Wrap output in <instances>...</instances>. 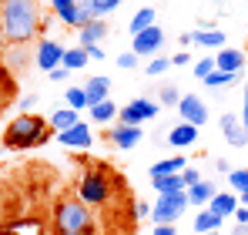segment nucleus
I'll return each mask as SVG.
<instances>
[{"instance_id":"obj_1","label":"nucleus","mask_w":248,"mask_h":235,"mask_svg":"<svg viewBox=\"0 0 248 235\" xmlns=\"http://www.w3.org/2000/svg\"><path fill=\"white\" fill-rule=\"evenodd\" d=\"M0 20H3L7 44H31L34 37H41L44 31V17L37 0H7L0 7Z\"/></svg>"},{"instance_id":"obj_2","label":"nucleus","mask_w":248,"mask_h":235,"mask_svg":"<svg viewBox=\"0 0 248 235\" xmlns=\"http://www.w3.org/2000/svg\"><path fill=\"white\" fill-rule=\"evenodd\" d=\"M50 138V124L41 115H20L14 118L3 131V148L10 151H27V148H37Z\"/></svg>"},{"instance_id":"obj_3","label":"nucleus","mask_w":248,"mask_h":235,"mask_svg":"<svg viewBox=\"0 0 248 235\" xmlns=\"http://www.w3.org/2000/svg\"><path fill=\"white\" fill-rule=\"evenodd\" d=\"M50 225H54V235H91L94 232V215L81 198H64V201H57Z\"/></svg>"},{"instance_id":"obj_4","label":"nucleus","mask_w":248,"mask_h":235,"mask_svg":"<svg viewBox=\"0 0 248 235\" xmlns=\"http://www.w3.org/2000/svg\"><path fill=\"white\" fill-rule=\"evenodd\" d=\"M78 198H81L87 208H101L111 201V175L108 168H91L84 171L81 185H78Z\"/></svg>"},{"instance_id":"obj_5","label":"nucleus","mask_w":248,"mask_h":235,"mask_svg":"<svg viewBox=\"0 0 248 235\" xmlns=\"http://www.w3.org/2000/svg\"><path fill=\"white\" fill-rule=\"evenodd\" d=\"M188 205H191V201H188V188H185V192L158 195V205L151 208V218H155V225H174V222L185 215Z\"/></svg>"},{"instance_id":"obj_6","label":"nucleus","mask_w":248,"mask_h":235,"mask_svg":"<svg viewBox=\"0 0 248 235\" xmlns=\"http://www.w3.org/2000/svg\"><path fill=\"white\" fill-rule=\"evenodd\" d=\"M151 118H158V101H151V98H134L124 108H118V124H138L141 128Z\"/></svg>"},{"instance_id":"obj_7","label":"nucleus","mask_w":248,"mask_h":235,"mask_svg":"<svg viewBox=\"0 0 248 235\" xmlns=\"http://www.w3.org/2000/svg\"><path fill=\"white\" fill-rule=\"evenodd\" d=\"M34 64L41 67V71H57L61 64H64V47L57 44V40H50V37H44L41 44H37V57H34Z\"/></svg>"},{"instance_id":"obj_8","label":"nucleus","mask_w":248,"mask_h":235,"mask_svg":"<svg viewBox=\"0 0 248 235\" xmlns=\"http://www.w3.org/2000/svg\"><path fill=\"white\" fill-rule=\"evenodd\" d=\"M34 57H37V54H31V50H27V44H7L3 61H0V64H3L10 74H24V71L34 64Z\"/></svg>"},{"instance_id":"obj_9","label":"nucleus","mask_w":248,"mask_h":235,"mask_svg":"<svg viewBox=\"0 0 248 235\" xmlns=\"http://www.w3.org/2000/svg\"><path fill=\"white\" fill-rule=\"evenodd\" d=\"M161 44H165V31L155 24V27H148V31L134 34V40H131V50H134L138 57H148V54H158V50H161Z\"/></svg>"},{"instance_id":"obj_10","label":"nucleus","mask_w":248,"mask_h":235,"mask_svg":"<svg viewBox=\"0 0 248 235\" xmlns=\"http://www.w3.org/2000/svg\"><path fill=\"white\" fill-rule=\"evenodd\" d=\"M57 141H61L64 148H78V151H87V148L94 145V131H91V124H87V121H78L74 128L61 131V134H57Z\"/></svg>"},{"instance_id":"obj_11","label":"nucleus","mask_w":248,"mask_h":235,"mask_svg":"<svg viewBox=\"0 0 248 235\" xmlns=\"http://www.w3.org/2000/svg\"><path fill=\"white\" fill-rule=\"evenodd\" d=\"M178 111H181V121L195 124V128H202V124L208 121V104L198 98V94H185V98L178 101Z\"/></svg>"},{"instance_id":"obj_12","label":"nucleus","mask_w":248,"mask_h":235,"mask_svg":"<svg viewBox=\"0 0 248 235\" xmlns=\"http://www.w3.org/2000/svg\"><path fill=\"white\" fill-rule=\"evenodd\" d=\"M218 124H221V134H225V141H228L232 148H245V145H248V131H245V124H242V118H238V115L228 111V115H221Z\"/></svg>"},{"instance_id":"obj_13","label":"nucleus","mask_w":248,"mask_h":235,"mask_svg":"<svg viewBox=\"0 0 248 235\" xmlns=\"http://www.w3.org/2000/svg\"><path fill=\"white\" fill-rule=\"evenodd\" d=\"M108 138H111V145L114 148H121V151H131L144 134H141V128L138 124H114L111 131H108Z\"/></svg>"},{"instance_id":"obj_14","label":"nucleus","mask_w":248,"mask_h":235,"mask_svg":"<svg viewBox=\"0 0 248 235\" xmlns=\"http://www.w3.org/2000/svg\"><path fill=\"white\" fill-rule=\"evenodd\" d=\"M215 67H218V71H228V74H238V71L245 67V54H242L238 47H221L218 57H215Z\"/></svg>"},{"instance_id":"obj_15","label":"nucleus","mask_w":248,"mask_h":235,"mask_svg":"<svg viewBox=\"0 0 248 235\" xmlns=\"http://www.w3.org/2000/svg\"><path fill=\"white\" fill-rule=\"evenodd\" d=\"M104 37H108V24H104V20H91L87 27H81V31H78V47H84V50H87V47L101 44Z\"/></svg>"},{"instance_id":"obj_16","label":"nucleus","mask_w":248,"mask_h":235,"mask_svg":"<svg viewBox=\"0 0 248 235\" xmlns=\"http://www.w3.org/2000/svg\"><path fill=\"white\" fill-rule=\"evenodd\" d=\"M78 10H81L78 0H50V14L67 27H78Z\"/></svg>"},{"instance_id":"obj_17","label":"nucleus","mask_w":248,"mask_h":235,"mask_svg":"<svg viewBox=\"0 0 248 235\" xmlns=\"http://www.w3.org/2000/svg\"><path fill=\"white\" fill-rule=\"evenodd\" d=\"M188 168V161H185V155L178 158H165V161H158V165H151V182H158V178H171V175H181Z\"/></svg>"},{"instance_id":"obj_18","label":"nucleus","mask_w":248,"mask_h":235,"mask_svg":"<svg viewBox=\"0 0 248 235\" xmlns=\"http://www.w3.org/2000/svg\"><path fill=\"white\" fill-rule=\"evenodd\" d=\"M168 141H171L174 148H191V145L198 141V128H195V124H188V121H181L178 128H171Z\"/></svg>"},{"instance_id":"obj_19","label":"nucleus","mask_w":248,"mask_h":235,"mask_svg":"<svg viewBox=\"0 0 248 235\" xmlns=\"http://www.w3.org/2000/svg\"><path fill=\"white\" fill-rule=\"evenodd\" d=\"M84 91H87V104L94 108V104H101V101H108V91H111V81L108 78H91L87 84H84Z\"/></svg>"},{"instance_id":"obj_20","label":"nucleus","mask_w":248,"mask_h":235,"mask_svg":"<svg viewBox=\"0 0 248 235\" xmlns=\"http://www.w3.org/2000/svg\"><path fill=\"white\" fill-rule=\"evenodd\" d=\"M81 118L74 108H57V111H50V131L54 134H61V131H67V128H74Z\"/></svg>"},{"instance_id":"obj_21","label":"nucleus","mask_w":248,"mask_h":235,"mask_svg":"<svg viewBox=\"0 0 248 235\" xmlns=\"http://www.w3.org/2000/svg\"><path fill=\"white\" fill-rule=\"evenodd\" d=\"M208 208H211V212H218L221 218H232V215H235V208H238V198L232 195V192H218V195L208 201Z\"/></svg>"},{"instance_id":"obj_22","label":"nucleus","mask_w":248,"mask_h":235,"mask_svg":"<svg viewBox=\"0 0 248 235\" xmlns=\"http://www.w3.org/2000/svg\"><path fill=\"white\" fill-rule=\"evenodd\" d=\"M221 222H225V218H221L218 212H211V208L205 205V208L198 212V218H195V232H202V235L218 232V229H221Z\"/></svg>"},{"instance_id":"obj_23","label":"nucleus","mask_w":248,"mask_h":235,"mask_svg":"<svg viewBox=\"0 0 248 235\" xmlns=\"http://www.w3.org/2000/svg\"><path fill=\"white\" fill-rule=\"evenodd\" d=\"M215 195H218V188H215L208 178H202L198 185H191V188H188V201H191V205H208Z\"/></svg>"},{"instance_id":"obj_24","label":"nucleus","mask_w":248,"mask_h":235,"mask_svg":"<svg viewBox=\"0 0 248 235\" xmlns=\"http://www.w3.org/2000/svg\"><path fill=\"white\" fill-rule=\"evenodd\" d=\"M191 40L202 44V47H215V50H221V47H225V31H215V27H208V31H195Z\"/></svg>"},{"instance_id":"obj_25","label":"nucleus","mask_w":248,"mask_h":235,"mask_svg":"<svg viewBox=\"0 0 248 235\" xmlns=\"http://www.w3.org/2000/svg\"><path fill=\"white\" fill-rule=\"evenodd\" d=\"M155 24H158V14H155L151 7L138 10V14L131 17V37H134V34H141V31H148V27H155Z\"/></svg>"},{"instance_id":"obj_26","label":"nucleus","mask_w":248,"mask_h":235,"mask_svg":"<svg viewBox=\"0 0 248 235\" xmlns=\"http://www.w3.org/2000/svg\"><path fill=\"white\" fill-rule=\"evenodd\" d=\"M91 111V118L97 121V124H111L114 118H118V104L108 98V101H101V104H94V108H87Z\"/></svg>"},{"instance_id":"obj_27","label":"nucleus","mask_w":248,"mask_h":235,"mask_svg":"<svg viewBox=\"0 0 248 235\" xmlns=\"http://www.w3.org/2000/svg\"><path fill=\"white\" fill-rule=\"evenodd\" d=\"M87 50L84 47H71V50H64V64L61 67H67V71H84L87 67Z\"/></svg>"},{"instance_id":"obj_28","label":"nucleus","mask_w":248,"mask_h":235,"mask_svg":"<svg viewBox=\"0 0 248 235\" xmlns=\"http://www.w3.org/2000/svg\"><path fill=\"white\" fill-rule=\"evenodd\" d=\"M64 101H67V108H74V111H87V108H91V104H87V91H84V87H67Z\"/></svg>"},{"instance_id":"obj_29","label":"nucleus","mask_w":248,"mask_h":235,"mask_svg":"<svg viewBox=\"0 0 248 235\" xmlns=\"http://www.w3.org/2000/svg\"><path fill=\"white\" fill-rule=\"evenodd\" d=\"M158 195H168V192H185V178L181 175H171V178H158L155 182Z\"/></svg>"},{"instance_id":"obj_30","label":"nucleus","mask_w":248,"mask_h":235,"mask_svg":"<svg viewBox=\"0 0 248 235\" xmlns=\"http://www.w3.org/2000/svg\"><path fill=\"white\" fill-rule=\"evenodd\" d=\"M228 182H232V188H235L238 195H245L248 192V168H232Z\"/></svg>"},{"instance_id":"obj_31","label":"nucleus","mask_w":248,"mask_h":235,"mask_svg":"<svg viewBox=\"0 0 248 235\" xmlns=\"http://www.w3.org/2000/svg\"><path fill=\"white\" fill-rule=\"evenodd\" d=\"M235 78H238V74H228V71H211V74L205 78V87H228Z\"/></svg>"},{"instance_id":"obj_32","label":"nucleus","mask_w":248,"mask_h":235,"mask_svg":"<svg viewBox=\"0 0 248 235\" xmlns=\"http://www.w3.org/2000/svg\"><path fill=\"white\" fill-rule=\"evenodd\" d=\"M168 67H171V57H155V61H148V74H151V78H161Z\"/></svg>"},{"instance_id":"obj_33","label":"nucleus","mask_w":248,"mask_h":235,"mask_svg":"<svg viewBox=\"0 0 248 235\" xmlns=\"http://www.w3.org/2000/svg\"><path fill=\"white\" fill-rule=\"evenodd\" d=\"M178 101H181L178 87H171V84H165V87H161V94H158V104H178Z\"/></svg>"},{"instance_id":"obj_34","label":"nucleus","mask_w":248,"mask_h":235,"mask_svg":"<svg viewBox=\"0 0 248 235\" xmlns=\"http://www.w3.org/2000/svg\"><path fill=\"white\" fill-rule=\"evenodd\" d=\"M211 71H218V67H215V57H202V61H195V74H198L202 81H205Z\"/></svg>"},{"instance_id":"obj_35","label":"nucleus","mask_w":248,"mask_h":235,"mask_svg":"<svg viewBox=\"0 0 248 235\" xmlns=\"http://www.w3.org/2000/svg\"><path fill=\"white\" fill-rule=\"evenodd\" d=\"M114 61H118V67H121V71H134V67H138V54H134V50H127V54H118Z\"/></svg>"},{"instance_id":"obj_36","label":"nucleus","mask_w":248,"mask_h":235,"mask_svg":"<svg viewBox=\"0 0 248 235\" xmlns=\"http://www.w3.org/2000/svg\"><path fill=\"white\" fill-rule=\"evenodd\" d=\"M181 178H185V188H191V185H198V182H202V171H198V168H191V165H188V168H185V171H181Z\"/></svg>"},{"instance_id":"obj_37","label":"nucleus","mask_w":248,"mask_h":235,"mask_svg":"<svg viewBox=\"0 0 248 235\" xmlns=\"http://www.w3.org/2000/svg\"><path fill=\"white\" fill-rule=\"evenodd\" d=\"M188 64H191V54L188 50H181V54L171 57V67H188Z\"/></svg>"},{"instance_id":"obj_38","label":"nucleus","mask_w":248,"mask_h":235,"mask_svg":"<svg viewBox=\"0 0 248 235\" xmlns=\"http://www.w3.org/2000/svg\"><path fill=\"white\" fill-rule=\"evenodd\" d=\"M118 7H121V0H104V7L97 10V20H104V17H108L111 10H118Z\"/></svg>"},{"instance_id":"obj_39","label":"nucleus","mask_w":248,"mask_h":235,"mask_svg":"<svg viewBox=\"0 0 248 235\" xmlns=\"http://www.w3.org/2000/svg\"><path fill=\"white\" fill-rule=\"evenodd\" d=\"M134 215H138V218H148V215H151V205H148V201H134Z\"/></svg>"},{"instance_id":"obj_40","label":"nucleus","mask_w":248,"mask_h":235,"mask_svg":"<svg viewBox=\"0 0 248 235\" xmlns=\"http://www.w3.org/2000/svg\"><path fill=\"white\" fill-rule=\"evenodd\" d=\"M87 57H91V61H104V47H101V44L87 47Z\"/></svg>"},{"instance_id":"obj_41","label":"nucleus","mask_w":248,"mask_h":235,"mask_svg":"<svg viewBox=\"0 0 248 235\" xmlns=\"http://www.w3.org/2000/svg\"><path fill=\"white\" fill-rule=\"evenodd\" d=\"M215 168H218L221 175H232V161H225V158H218V161H215Z\"/></svg>"},{"instance_id":"obj_42","label":"nucleus","mask_w":248,"mask_h":235,"mask_svg":"<svg viewBox=\"0 0 248 235\" xmlns=\"http://www.w3.org/2000/svg\"><path fill=\"white\" fill-rule=\"evenodd\" d=\"M84 7H91V14H94V17H97V10H101V7H104V0H81Z\"/></svg>"},{"instance_id":"obj_43","label":"nucleus","mask_w":248,"mask_h":235,"mask_svg":"<svg viewBox=\"0 0 248 235\" xmlns=\"http://www.w3.org/2000/svg\"><path fill=\"white\" fill-rule=\"evenodd\" d=\"M67 74H71L67 67H57V71H50V81H67Z\"/></svg>"},{"instance_id":"obj_44","label":"nucleus","mask_w":248,"mask_h":235,"mask_svg":"<svg viewBox=\"0 0 248 235\" xmlns=\"http://www.w3.org/2000/svg\"><path fill=\"white\" fill-rule=\"evenodd\" d=\"M235 218H238V225H248V208L238 205V208H235Z\"/></svg>"},{"instance_id":"obj_45","label":"nucleus","mask_w":248,"mask_h":235,"mask_svg":"<svg viewBox=\"0 0 248 235\" xmlns=\"http://www.w3.org/2000/svg\"><path fill=\"white\" fill-rule=\"evenodd\" d=\"M34 104H37V94H27V98H24V101H20V108H24V111H31V108H34Z\"/></svg>"},{"instance_id":"obj_46","label":"nucleus","mask_w":248,"mask_h":235,"mask_svg":"<svg viewBox=\"0 0 248 235\" xmlns=\"http://www.w3.org/2000/svg\"><path fill=\"white\" fill-rule=\"evenodd\" d=\"M155 235H178L174 225H155Z\"/></svg>"},{"instance_id":"obj_47","label":"nucleus","mask_w":248,"mask_h":235,"mask_svg":"<svg viewBox=\"0 0 248 235\" xmlns=\"http://www.w3.org/2000/svg\"><path fill=\"white\" fill-rule=\"evenodd\" d=\"M242 124H245V131H248V81H245V108H242Z\"/></svg>"},{"instance_id":"obj_48","label":"nucleus","mask_w":248,"mask_h":235,"mask_svg":"<svg viewBox=\"0 0 248 235\" xmlns=\"http://www.w3.org/2000/svg\"><path fill=\"white\" fill-rule=\"evenodd\" d=\"M3 50H7V34H3V20H0V61H3Z\"/></svg>"},{"instance_id":"obj_49","label":"nucleus","mask_w":248,"mask_h":235,"mask_svg":"<svg viewBox=\"0 0 248 235\" xmlns=\"http://www.w3.org/2000/svg\"><path fill=\"white\" fill-rule=\"evenodd\" d=\"M235 235H248V225H235Z\"/></svg>"},{"instance_id":"obj_50","label":"nucleus","mask_w":248,"mask_h":235,"mask_svg":"<svg viewBox=\"0 0 248 235\" xmlns=\"http://www.w3.org/2000/svg\"><path fill=\"white\" fill-rule=\"evenodd\" d=\"M238 198H242V208H248V192H245V195H238Z\"/></svg>"},{"instance_id":"obj_51","label":"nucleus","mask_w":248,"mask_h":235,"mask_svg":"<svg viewBox=\"0 0 248 235\" xmlns=\"http://www.w3.org/2000/svg\"><path fill=\"white\" fill-rule=\"evenodd\" d=\"M3 3H7V0H0V7H3Z\"/></svg>"}]
</instances>
